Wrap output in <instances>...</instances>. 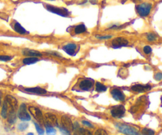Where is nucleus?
<instances>
[{"label": "nucleus", "instance_id": "obj_1", "mask_svg": "<svg viewBox=\"0 0 162 135\" xmlns=\"http://www.w3.org/2000/svg\"><path fill=\"white\" fill-rule=\"evenodd\" d=\"M115 126L121 133H123L126 135H141L137 130L130 126L117 123L115 124Z\"/></svg>", "mask_w": 162, "mask_h": 135}, {"label": "nucleus", "instance_id": "obj_2", "mask_svg": "<svg viewBox=\"0 0 162 135\" xmlns=\"http://www.w3.org/2000/svg\"><path fill=\"white\" fill-rule=\"evenodd\" d=\"M152 5L150 3H142L136 6V10L141 17H146L150 14Z\"/></svg>", "mask_w": 162, "mask_h": 135}, {"label": "nucleus", "instance_id": "obj_3", "mask_svg": "<svg viewBox=\"0 0 162 135\" xmlns=\"http://www.w3.org/2000/svg\"><path fill=\"white\" fill-rule=\"evenodd\" d=\"M5 101L6 103L8 108V113L12 112V111H16L17 109V101L14 96L7 95L6 96Z\"/></svg>", "mask_w": 162, "mask_h": 135}, {"label": "nucleus", "instance_id": "obj_4", "mask_svg": "<svg viewBox=\"0 0 162 135\" xmlns=\"http://www.w3.org/2000/svg\"><path fill=\"white\" fill-rule=\"evenodd\" d=\"M29 111H30V114L34 117L35 119H37V122H39L41 124H44V117H43V114H42L41 111L40 110L39 108L30 106V107H29Z\"/></svg>", "mask_w": 162, "mask_h": 135}, {"label": "nucleus", "instance_id": "obj_5", "mask_svg": "<svg viewBox=\"0 0 162 135\" xmlns=\"http://www.w3.org/2000/svg\"><path fill=\"white\" fill-rule=\"evenodd\" d=\"M17 117L21 119V120L26 122V121H30L31 119L30 114L27 112V109H26V105L25 103H22L19 107L18 111H17Z\"/></svg>", "mask_w": 162, "mask_h": 135}, {"label": "nucleus", "instance_id": "obj_6", "mask_svg": "<svg viewBox=\"0 0 162 135\" xmlns=\"http://www.w3.org/2000/svg\"><path fill=\"white\" fill-rule=\"evenodd\" d=\"M126 109L124 106L117 105L111 109V115L115 118H122L125 115Z\"/></svg>", "mask_w": 162, "mask_h": 135}, {"label": "nucleus", "instance_id": "obj_7", "mask_svg": "<svg viewBox=\"0 0 162 135\" xmlns=\"http://www.w3.org/2000/svg\"><path fill=\"white\" fill-rule=\"evenodd\" d=\"M46 9H47L48 11L52 13H54L55 14L60 15L62 17H66L68 15V11L65 8H59V7H55V6H53L51 5H46Z\"/></svg>", "mask_w": 162, "mask_h": 135}, {"label": "nucleus", "instance_id": "obj_8", "mask_svg": "<svg viewBox=\"0 0 162 135\" xmlns=\"http://www.w3.org/2000/svg\"><path fill=\"white\" fill-rule=\"evenodd\" d=\"M128 45V40L123 37H117L112 42V47L113 48H120Z\"/></svg>", "mask_w": 162, "mask_h": 135}, {"label": "nucleus", "instance_id": "obj_9", "mask_svg": "<svg viewBox=\"0 0 162 135\" xmlns=\"http://www.w3.org/2000/svg\"><path fill=\"white\" fill-rule=\"evenodd\" d=\"M44 124L49 126H58V121L56 116L52 113H46L44 115Z\"/></svg>", "mask_w": 162, "mask_h": 135}, {"label": "nucleus", "instance_id": "obj_10", "mask_svg": "<svg viewBox=\"0 0 162 135\" xmlns=\"http://www.w3.org/2000/svg\"><path fill=\"white\" fill-rule=\"evenodd\" d=\"M61 123L63 125V127L69 130L70 132L74 130V125L72 121L71 120V118H69L68 116H63L61 117Z\"/></svg>", "mask_w": 162, "mask_h": 135}, {"label": "nucleus", "instance_id": "obj_11", "mask_svg": "<svg viewBox=\"0 0 162 135\" xmlns=\"http://www.w3.org/2000/svg\"><path fill=\"white\" fill-rule=\"evenodd\" d=\"M111 93H112V96L115 101H123L125 100V95L123 94V93L121 91L120 89H118V88H114L111 91Z\"/></svg>", "mask_w": 162, "mask_h": 135}, {"label": "nucleus", "instance_id": "obj_12", "mask_svg": "<svg viewBox=\"0 0 162 135\" xmlns=\"http://www.w3.org/2000/svg\"><path fill=\"white\" fill-rule=\"evenodd\" d=\"M63 49L66 54H68L69 55H75V52H76L77 49V45L75 44H72V43H70V44H66L65 46H63Z\"/></svg>", "mask_w": 162, "mask_h": 135}, {"label": "nucleus", "instance_id": "obj_13", "mask_svg": "<svg viewBox=\"0 0 162 135\" xmlns=\"http://www.w3.org/2000/svg\"><path fill=\"white\" fill-rule=\"evenodd\" d=\"M93 81L91 79H84L79 85L80 88L83 91H89L93 87Z\"/></svg>", "mask_w": 162, "mask_h": 135}, {"label": "nucleus", "instance_id": "obj_14", "mask_svg": "<svg viewBox=\"0 0 162 135\" xmlns=\"http://www.w3.org/2000/svg\"><path fill=\"white\" fill-rule=\"evenodd\" d=\"M151 89V86L150 85H143L140 84L135 85L131 87V90L134 92H137V93H143L145 91H148Z\"/></svg>", "mask_w": 162, "mask_h": 135}, {"label": "nucleus", "instance_id": "obj_15", "mask_svg": "<svg viewBox=\"0 0 162 135\" xmlns=\"http://www.w3.org/2000/svg\"><path fill=\"white\" fill-rule=\"evenodd\" d=\"M24 90L29 93H32L34 94H39V95H43L47 93V91L44 88H40V87H34V88H25Z\"/></svg>", "mask_w": 162, "mask_h": 135}, {"label": "nucleus", "instance_id": "obj_16", "mask_svg": "<svg viewBox=\"0 0 162 135\" xmlns=\"http://www.w3.org/2000/svg\"><path fill=\"white\" fill-rule=\"evenodd\" d=\"M23 55H27L29 57H40L42 55L41 53H40L39 52H37V51H33V50H30V49H25L23 50L22 52Z\"/></svg>", "mask_w": 162, "mask_h": 135}, {"label": "nucleus", "instance_id": "obj_17", "mask_svg": "<svg viewBox=\"0 0 162 135\" xmlns=\"http://www.w3.org/2000/svg\"><path fill=\"white\" fill-rule=\"evenodd\" d=\"M14 29L15 32H17V33H19L21 35H25V34H28V32L26 30L24 29V28L22 27V25H20L18 22H15L14 26Z\"/></svg>", "mask_w": 162, "mask_h": 135}, {"label": "nucleus", "instance_id": "obj_18", "mask_svg": "<svg viewBox=\"0 0 162 135\" xmlns=\"http://www.w3.org/2000/svg\"><path fill=\"white\" fill-rule=\"evenodd\" d=\"M38 61L39 59H37V57H27L23 59V63L25 65H31V64L36 63Z\"/></svg>", "mask_w": 162, "mask_h": 135}, {"label": "nucleus", "instance_id": "obj_19", "mask_svg": "<svg viewBox=\"0 0 162 135\" xmlns=\"http://www.w3.org/2000/svg\"><path fill=\"white\" fill-rule=\"evenodd\" d=\"M7 120L8 123H10V124H13L16 122V118H17V115H16V111H12V112H10L8 113L7 116Z\"/></svg>", "mask_w": 162, "mask_h": 135}, {"label": "nucleus", "instance_id": "obj_20", "mask_svg": "<svg viewBox=\"0 0 162 135\" xmlns=\"http://www.w3.org/2000/svg\"><path fill=\"white\" fill-rule=\"evenodd\" d=\"M85 32H86V27L84 24H80V25H77L74 29V32L76 34H81V33H83Z\"/></svg>", "mask_w": 162, "mask_h": 135}, {"label": "nucleus", "instance_id": "obj_21", "mask_svg": "<svg viewBox=\"0 0 162 135\" xmlns=\"http://www.w3.org/2000/svg\"><path fill=\"white\" fill-rule=\"evenodd\" d=\"M1 116L3 118H6L8 116V108L6 105V101H4L3 103V108H2V111H1Z\"/></svg>", "mask_w": 162, "mask_h": 135}, {"label": "nucleus", "instance_id": "obj_22", "mask_svg": "<svg viewBox=\"0 0 162 135\" xmlns=\"http://www.w3.org/2000/svg\"><path fill=\"white\" fill-rule=\"evenodd\" d=\"M107 88H108L107 86H105L102 83H100V82H96V90L97 92H100V93L105 92L107 90Z\"/></svg>", "mask_w": 162, "mask_h": 135}, {"label": "nucleus", "instance_id": "obj_23", "mask_svg": "<svg viewBox=\"0 0 162 135\" xmlns=\"http://www.w3.org/2000/svg\"><path fill=\"white\" fill-rule=\"evenodd\" d=\"M45 126H46V133H47L48 135H55L56 131H55V128H53L52 126L49 125H45Z\"/></svg>", "mask_w": 162, "mask_h": 135}, {"label": "nucleus", "instance_id": "obj_24", "mask_svg": "<svg viewBox=\"0 0 162 135\" xmlns=\"http://www.w3.org/2000/svg\"><path fill=\"white\" fill-rule=\"evenodd\" d=\"M142 134L143 135H154L155 132L151 129H149V128H144L142 130Z\"/></svg>", "mask_w": 162, "mask_h": 135}, {"label": "nucleus", "instance_id": "obj_25", "mask_svg": "<svg viewBox=\"0 0 162 135\" xmlns=\"http://www.w3.org/2000/svg\"><path fill=\"white\" fill-rule=\"evenodd\" d=\"M35 124V127H36V130H37V133H38V134L39 135H43L44 134V129L40 126L38 124V123H34Z\"/></svg>", "mask_w": 162, "mask_h": 135}, {"label": "nucleus", "instance_id": "obj_26", "mask_svg": "<svg viewBox=\"0 0 162 135\" xmlns=\"http://www.w3.org/2000/svg\"><path fill=\"white\" fill-rule=\"evenodd\" d=\"M79 133H80L81 135H93L89 130L84 129V128H80L79 129Z\"/></svg>", "mask_w": 162, "mask_h": 135}, {"label": "nucleus", "instance_id": "obj_27", "mask_svg": "<svg viewBox=\"0 0 162 135\" xmlns=\"http://www.w3.org/2000/svg\"><path fill=\"white\" fill-rule=\"evenodd\" d=\"M28 126L29 125H28L27 123L23 122V123H20L19 125H18V129H19V130H21V131H24V130H25L27 129Z\"/></svg>", "mask_w": 162, "mask_h": 135}, {"label": "nucleus", "instance_id": "obj_28", "mask_svg": "<svg viewBox=\"0 0 162 135\" xmlns=\"http://www.w3.org/2000/svg\"><path fill=\"white\" fill-rule=\"evenodd\" d=\"M146 38H147L148 41H154L157 39V36L154 33H148Z\"/></svg>", "mask_w": 162, "mask_h": 135}, {"label": "nucleus", "instance_id": "obj_29", "mask_svg": "<svg viewBox=\"0 0 162 135\" xmlns=\"http://www.w3.org/2000/svg\"><path fill=\"white\" fill-rule=\"evenodd\" d=\"M12 59V57L8 56V55H0V61L7 62Z\"/></svg>", "mask_w": 162, "mask_h": 135}, {"label": "nucleus", "instance_id": "obj_30", "mask_svg": "<svg viewBox=\"0 0 162 135\" xmlns=\"http://www.w3.org/2000/svg\"><path fill=\"white\" fill-rule=\"evenodd\" d=\"M95 135H108V133L103 129H98L95 132Z\"/></svg>", "mask_w": 162, "mask_h": 135}, {"label": "nucleus", "instance_id": "obj_31", "mask_svg": "<svg viewBox=\"0 0 162 135\" xmlns=\"http://www.w3.org/2000/svg\"><path fill=\"white\" fill-rule=\"evenodd\" d=\"M143 52H144V53L146 55H150L151 52H152V48L150 47V46H148V45H146V46H145V47H143Z\"/></svg>", "mask_w": 162, "mask_h": 135}, {"label": "nucleus", "instance_id": "obj_32", "mask_svg": "<svg viewBox=\"0 0 162 135\" xmlns=\"http://www.w3.org/2000/svg\"><path fill=\"white\" fill-rule=\"evenodd\" d=\"M59 130H60V131H61L62 134L63 135H71V133H70V131L66 130V129H65V128L59 127Z\"/></svg>", "mask_w": 162, "mask_h": 135}, {"label": "nucleus", "instance_id": "obj_33", "mask_svg": "<svg viewBox=\"0 0 162 135\" xmlns=\"http://www.w3.org/2000/svg\"><path fill=\"white\" fill-rule=\"evenodd\" d=\"M154 78L157 80V81H161L162 80V74L161 73H157L154 75Z\"/></svg>", "mask_w": 162, "mask_h": 135}, {"label": "nucleus", "instance_id": "obj_34", "mask_svg": "<svg viewBox=\"0 0 162 135\" xmlns=\"http://www.w3.org/2000/svg\"><path fill=\"white\" fill-rule=\"evenodd\" d=\"M112 36H98V37H96V38L99 39H111L112 38Z\"/></svg>", "mask_w": 162, "mask_h": 135}, {"label": "nucleus", "instance_id": "obj_35", "mask_svg": "<svg viewBox=\"0 0 162 135\" xmlns=\"http://www.w3.org/2000/svg\"><path fill=\"white\" fill-rule=\"evenodd\" d=\"M81 123H82V124H83V125L86 126H88V127H90V128L94 127V126L92 125V124H91V123H89V122H88V121L83 120V121H82V122H81Z\"/></svg>", "mask_w": 162, "mask_h": 135}, {"label": "nucleus", "instance_id": "obj_36", "mask_svg": "<svg viewBox=\"0 0 162 135\" xmlns=\"http://www.w3.org/2000/svg\"><path fill=\"white\" fill-rule=\"evenodd\" d=\"M48 54L50 55H54V56H57V57H62L58 53V52H48Z\"/></svg>", "mask_w": 162, "mask_h": 135}, {"label": "nucleus", "instance_id": "obj_37", "mask_svg": "<svg viewBox=\"0 0 162 135\" xmlns=\"http://www.w3.org/2000/svg\"><path fill=\"white\" fill-rule=\"evenodd\" d=\"M27 135H33V134H32V133H29Z\"/></svg>", "mask_w": 162, "mask_h": 135}, {"label": "nucleus", "instance_id": "obj_38", "mask_svg": "<svg viewBox=\"0 0 162 135\" xmlns=\"http://www.w3.org/2000/svg\"><path fill=\"white\" fill-rule=\"evenodd\" d=\"M134 1H140V0H134Z\"/></svg>", "mask_w": 162, "mask_h": 135}, {"label": "nucleus", "instance_id": "obj_39", "mask_svg": "<svg viewBox=\"0 0 162 135\" xmlns=\"http://www.w3.org/2000/svg\"><path fill=\"white\" fill-rule=\"evenodd\" d=\"M50 1H54V0H50Z\"/></svg>", "mask_w": 162, "mask_h": 135}, {"label": "nucleus", "instance_id": "obj_40", "mask_svg": "<svg viewBox=\"0 0 162 135\" xmlns=\"http://www.w3.org/2000/svg\"><path fill=\"white\" fill-rule=\"evenodd\" d=\"M161 103H162V97H161Z\"/></svg>", "mask_w": 162, "mask_h": 135}, {"label": "nucleus", "instance_id": "obj_41", "mask_svg": "<svg viewBox=\"0 0 162 135\" xmlns=\"http://www.w3.org/2000/svg\"><path fill=\"white\" fill-rule=\"evenodd\" d=\"M75 135H77V134H75Z\"/></svg>", "mask_w": 162, "mask_h": 135}]
</instances>
